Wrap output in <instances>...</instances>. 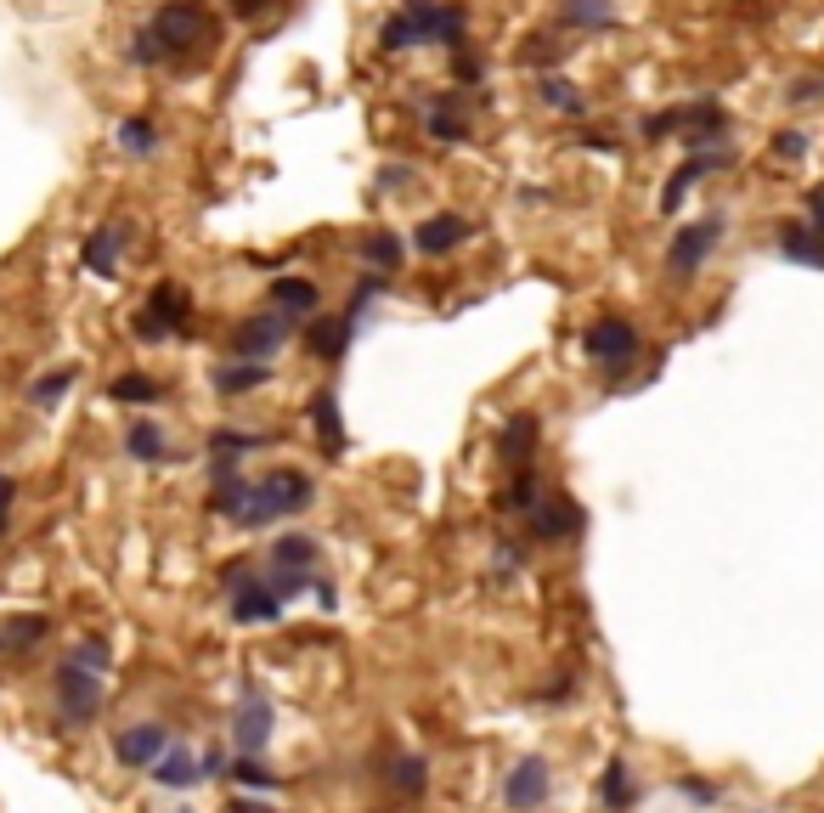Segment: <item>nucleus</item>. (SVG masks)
I'll list each match as a JSON object with an SVG mask.
<instances>
[{
    "label": "nucleus",
    "mask_w": 824,
    "mask_h": 813,
    "mask_svg": "<svg viewBox=\"0 0 824 813\" xmlns=\"http://www.w3.org/2000/svg\"><path fill=\"white\" fill-rule=\"evenodd\" d=\"M119 148H125L130 159H153V153H159V125H153V119H125V125H119Z\"/></svg>",
    "instance_id": "29"
},
{
    "label": "nucleus",
    "mask_w": 824,
    "mask_h": 813,
    "mask_svg": "<svg viewBox=\"0 0 824 813\" xmlns=\"http://www.w3.org/2000/svg\"><path fill=\"white\" fill-rule=\"evenodd\" d=\"M68 385H74V367H57V373H45V378H34V391H29V402H34V407H57V402L68 396Z\"/></svg>",
    "instance_id": "32"
},
{
    "label": "nucleus",
    "mask_w": 824,
    "mask_h": 813,
    "mask_svg": "<svg viewBox=\"0 0 824 813\" xmlns=\"http://www.w3.org/2000/svg\"><path fill=\"white\" fill-rule=\"evenodd\" d=\"M537 97H543L548 108L570 114V119H576V114H588V97H581V90H576L570 79H559V74H543V79H537Z\"/></svg>",
    "instance_id": "28"
},
{
    "label": "nucleus",
    "mask_w": 824,
    "mask_h": 813,
    "mask_svg": "<svg viewBox=\"0 0 824 813\" xmlns=\"http://www.w3.org/2000/svg\"><path fill=\"white\" fill-rule=\"evenodd\" d=\"M554 57H565V45H554V34H537L525 45V63H554Z\"/></svg>",
    "instance_id": "45"
},
{
    "label": "nucleus",
    "mask_w": 824,
    "mask_h": 813,
    "mask_svg": "<svg viewBox=\"0 0 824 813\" xmlns=\"http://www.w3.org/2000/svg\"><path fill=\"white\" fill-rule=\"evenodd\" d=\"M559 29H576V34L616 29V7L610 0H559Z\"/></svg>",
    "instance_id": "19"
},
{
    "label": "nucleus",
    "mask_w": 824,
    "mask_h": 813,
    "mask_svg": "<svg viewBox=\"0 0 824 813\" xmlns=\"http://www.w3.org/2000/svg\"><path fill=\"white\" fill-rule=\"evenodd\" d=\"M807 215H813V226L824 232V181H818L813 193H807Z\"/></svg>",
    "instance_id": "49"
},
{
    "label": "nucleus",
    "mask_w": 824,
    "mask_h": 813,
    "mask_svg": "<svg viewBox=\"0 0 824 813\" xmlns=\"http://www.w3.org/2000/svg\"><path fill=\"white\" fill-rule=\"evenodd\" d=\"M311 498H317V486H311L306 469H271V474H260V481H249V498H244V509H237V525L260 532V525H277L288 514L311 509Z\"/></svg>",
    "instance_id": "2"
},
{
    "label": "nucleus",
    "mask_w": 824,
    "mask_h": 813,
    "mask_svg": "<svg viewBox=\"0 0 824 813\" xmlns=\"http://www.w3.org/2000/svg\"><path fill=\"white\" fill-rule=\"evenodd\" d=\"M497 452H503L514 469H531V458H537V418H531V413L509 418V424H503V441H497Z\"/></svg>",
    "instance_id": "22"
},
{
    "label": "nucleus",
    "mask_w": 824,
    "mask_h": 813,
    "mask_svg": "<svg viewBox=\"0 0 824 813\" xmlns=\"http://www.w3.org/2000/svg\"><path fill=\"white\" fill-rule=\"evenodd\" d=\"M52 689H57V717H63L68 729L90 724V717L103 712V673H96V666H85V661H74V655L57 666Z\"/></svg>",
    "instance_id": "5"
},
{
    "label": "nucleus",
    "mask_w": 824,
    "mask_h": 813,
    "mask_svg": "<svg viewBox=\"0 0 824 813\" xmlns=\"http://www.w3.org/2000/svg\"><path fill=\"white\" fill-rule=\"evenodd\" d=\"M12 503H18V481L0 474V532H7V520H12Z\"/></svg>",
    "instance_id": "47"
},
{
    "label": "nucleus",
    "mask_w": 824,
    "mask_h": 813,
    "mask_svg": "<svg viewBox=\"0 0 824 813\" xmlns=\"http://www.w3.org/2000/svg\"><path fill=\"white\" fill-rule=\"evenodd\" d=\"M497 509H509V514H531V509H537V474L520 469V474H514V486L497 498Z\"/></svg>",
    "instance_id": "31"
},
{
    "label": "nucleus",
    "mask_w": 824,
    "mask_h": 813,
    "mask_svg": "<svg viewBox=\"0 0 824 813\" xmlns=\"http://www.w3.org/2000/svg\"><path fill=\"white\" fill-rule=\"evenodd\" d=\"M148 34L159 40L164 63H175V57H192L204 45H215V18L204 12V0H170V7L153 12Z\"/></svg>",
    "instance_id": "3"
},
{
    "label": "nucleus",
    "mask_w": 824,
    "mask_h": 813,
    "mask_svg": "<svg viewBox=\"0 0 824 813\" xmlns=\"http://www.w3.org/2000/svg\"><path fill=\"white\" fill-rule=\"evenodd\" d=\"M226 774H232V780H244V785H255V791H277V774L266 769L260 757H237V762H232Z\"/></svg>",
    "instance_id": "35"
},
{
    "label": "nucleus",
    "mask_w": 824,
    "mask_h": 813,
    "mask_svg": "<svg viewBox=\"0 0 824 813\" xmlns=\"http://www.w3.org/2000/svg\"><path fill=\"white\" fill-rule=\"evenodd\" d=\"M469 237H474V221L458 215V210H441V215H424V221L413 226V249H418L424 260H441V255L463 249Z\"/></svg>",
    "instance_id": "10"
},
{
    "label": "nucleus",
    "mask_w": 824,
    "mask_h": 813,
    "mask_svg": "<svg viewBox=\"0 0 824 813\" xmlns=\"http://www.w3.org/2000/svg\"><path fill=\"white\" fill-rule=\"evenodd\" d=\"M74 661L96 666V673H108V644L103 639H85V644H74Z\"/></svg>",
    "instance_id": "44"
},
{
    "label": "nucleus",
    "mask_w": 824,
    "mask_h": 813,
    "mask_svg": "<svg viewBox=\"0 0 824 813\" xmlns=\"http://www.w3.org/2000/svg\"><path fill=\"white\" fill-rule=\"evenodd\" d=\"M469 34V7L463 0H402V7L378 23V52H418V45H441L458 52Z\"/></svg>",
    "instance_id": "1"
},
{
    "label": "nucleus",
    "mask_w": 824,
    "mask_h": 813,
    "mask_svg": "<svg viewBox=\"0 0 824 813\" xmlns=\"http://www.w3.org/2000/svg\"><path fill=\"white\" fill-rule=\"evenodd\" d=\"M785 97H791L796 108H813V103L824 97V79H818V74H807V79H796V85L785 90Z\"/></svg>",
    "instance_id": "43"
},
{
    "label": "nucleus",
    "mask_w": 824,
    "mask_h": 813,
    "mask_svg": "<svg viewBox=\"0 0 824 813\" xmlns=\"http://www.w3.org/2000/svg\"><path fill=\"white\" fill-rule=\"evenodd\" d=\"M604 802H610V807H627V802H633V780H627V762H610V769H604Z\"/></svg>",
    "instance_id": "38"
},
{
    "label": "nucleus",
    "mask_w": 824,
    "mask_h": 813,
    "mask_svg": "<svg viewBox=\"0 0 824 813\" xmlns=\"http://www.w3.org/2000/svg\"><path fill=\"white\" fill-rule=\"evenodd\" d=\"M125 452H130L136 463H164V458H170V441H164V429H159L153 418H136V424L125 429Z\"/></svg>",
    "instance_id": "25"
},
{
    "label": "nucleus",
    "mask_w": 824,
    "mask_h": 813,
    "mask_svg": "<svg viewBox=\"0 0 824 813\" xmlns=\"http://www.w3.org/2000/svg\"><path fill=\"white\" fill-rule=\"evenodd\" d=\"M34 639H45V616H18V621H7V644H34Z\"/></svg>",
    "instance_id": "39"
},
{
    "label": "nucleus",
    "mask_w": 824,
    "mask_h": 813,
    "mask_svg": "<svg viewBox=\"0 0 824 813\" xmlns=\"http://www.w3.org/2000/svg\"><path fill=\"white\" fill-rule=\"evenodd\" d=\"M729 164H735V153H729V148H695V153H689L684 164L672 170V181L661 186V210L672 215L677 204L689 199V186H700V181H706L711 170H729Z\"/></svg>",
    "instance_id": "11"
},
{
    "label": "nucleus",
    "mask_w": 824,
    "mask_h": 813,
    "mask_svg": "<svg viewBox=\"0 0 824 813\" xmlns=\"http://www.w3.org/2000/svg\"><path fill=\"white\" fill-rule=\"evenodd\" d=\"M407 181H413V164H384L378 170V193H402Z\"/></svg>",
    "instance_id": "46"
},
{
    "label": "nucleus",
    "mask_w": 824,
    "mask_h": 813,
    "mask_svg": "<svg viewBox=\"0 0 824 813\" xmlns=\"http://www.w3.org/2000/svg\"><path fill=\"white\" fill-rule=\"evenodd\" d=\"M581 351H588V362L621 373V367L639 362V328L627 322V317H599L588 333H581Z\"/></svg>",
    "instance_id": "7"
},
{
    "label": "nucleus",
    "mask_w": 824,
    "mask_h": 813,
    "mask_svg": "<svg viewBox=\"0 0 824 813\" xmlns=\"http://www.w3.org/2000/svg\"><path fill=\"white\" fill-rule=\"evenodd\" d=\"M295 322L300 317H288V311H260V317H244V328L232 333V351L244 356V362H266V356H277L282 345H288V333H295Z\"/></svg>",
    "instance_id": "8"
},
{
    "label": "nucleus",
    "mask_w": 824,
    "mask_h": 813,
    "mask_svg": "<svg viewBox=\"0 0 824 813\" xmlns=\"http://www.w3.org/2000/svg\"><path fill=\"white\" fill-rule=\"evenodd\" d=\"M266 378H271L266 362H244V356H237V362H221V367H215V391H221V396H249V391L266 385Z\"/></svg>",
    "instance_id": "23"
},
{
    "label": "nucleus",
    "mask_w": 824,
    "mask_h": 813,
    "mask_svg": "<svg viewBox=\"0 0 824 813\" xmlns=\"http://www.w3.org/2000/svg\"><path fill=\"white\" fill-rule=\"evenodd\" d=\"M266 582H271V593L288 605V599H300V593L311 588V570H282V565H271V577H266Z\"/></svg>",
    "instance_id": "36"
},
{
    "label": "nucleus",
    "mask_w": 824,
    "mask_h": 813,
    "mask_svg": "<svg viewBox=\"0 0 824 813\" xmlns=\"http://www.w3.org/2000/svg\"><path fill=\"white\" fill-rule=\"evenodd\" d=\"M773 153H780V159H807V136L802 130H780V136H773Z\"/></svg>",
    "instance_id": "42"
},
{
    "label": "nucleus",
    "mask_w": 824,
    "mask_h": 813,
    "mask_svg": "<svg viewBox=\"0 0 824 813\" xmlns=\"http://www.w3.org/2000/svg\"><path fill=\"white\" fill-rule=\"evenodd\" d=\"M271 306L288 311V317H311L322 306V289H317L311 277H277L271 282Z\"/></svg>",
    "instance_id": "20"
},
{
    "label": "nucleus",
    "mask_w": 824,
    "mask_h": 813,
    "mask_svg": "<svg viewBox=\"0 0 824 813\" xmlns=\"http://www.w3.org/2000/svg\"><path fill=\"white\" fill-rule=\"evenodd\" d=\"M311 424H317V441H322L328 458L345 452V424H339V396H333V391H317V396H311Z\"/></svg>",
    "instance_id": "21"
},
{
    "label": "nucleus",
    "mask_w": 824,
    "mask_h": 813,
    "mask_svg": "<svg viewBox=\"0 0 824 813\" xmlns=\"http://www.w3.org/2000/svg\"><path fill=\"white\" fill-rule=\"evenodd\" d=\"M723 215H700V221H689V226H677L672 232V244H666V277H695L706 260H711V249L723 244Z\"/></svg>",
    "instance_id": "6"
},
{
    "label": "nucleus",
    "mask_w": 824,
    "mask_h": 813,
    "mask_svg": "<svg viewBox=\"0 0 824 813\" xmlns=\"http://www.w3.org/2000/svg\"><path fill=\"white\" fill-rule=\"evenodd\" d=\"M548 785H554V774H548V762H543V757H525V762H514V774H509V807H514V813L543 807Z\"/></svg>",
    "instance_id": "15"
},
{
    "label": "nucleus",
    "mask_w": 824,
    "mask_h": 813,
    "mask_svg": "<svg viewBox=\"0 0 824 813\" xmlns=\"http://www.w3.org/2000/svg\"><path fill=\"white\" fill-rule=\"evenodd\" d=\"M232 740H237L244 757L266 751V740H271V706L255 689H244V706H237V717H232Z\"/></svg>",
    "instance_id": "13"
},
{
    "label": "nucleus",
    "mask_w": 824,
    "mask_h": 813,
    "mask_svg": "<svg viewBox=\"0 0 824 813\" xmlns=\"http://www.w3.org/2000/svg\"><path fill=\"white\" fill-rule=\"evenodd\" d=\"M226 7H232L237 18H260L266 7H277V0H226Z\"/></svg>",
    "instance_id": "48"
},
{
    "label": "nucleus",
    "mask_w": 824,
    "mask_h": 813,
    "mask_svg": "<svg viewBox=\"0 0 824 813\" xmlns=\"http://www.w3.org/2000/svg\"><path fill=\"white\" fill-rule=\"evenodd\" d=\"M130 63H141V68H153V63H164V52H159V40H153L148 29H136V40H130Z\"/></svg>",
    "instance_id": "40"
},
{
    "label": "nucleus",
    "mask_w": 824,
    "mask_h": 813,
    "mask_svg": "<svg viewBox=\"0 0 824 813\" xmlns=\"http://www.w3.org/2000/svg\"><path fill=\"white\" fill-rule=\"evenodd\" d=\"M271 565H282V570H317V537H306V532L277 537L271 543Z\"/></svg>",
    "instance_id": "27"
},
{
    "label": "nucleus",
    "mask_w": 824,
    "mask_h": 813,
    "mask_svg": "<svg viewBox=\"0 0 824 813\" xmlns=\"http://www.w3.org/2000/svg\"><path fill=\"white\" fill-rule=\"evenodd\" d=\"M108 396H114V402H141V407H153V402L164 396V385H159V378H148V373H119L114 385H108Z\"/></svg>",
    "instance_id": "30"
},
{
    "label": "nucleus",
    "mask_w": 824,
    "mask_h": 813,
    "mask_svg": "<svg viewBox=\"0 0 824 813\" xmlns=\"http://www.w3.org/2000/svg\"><path fill=\"white\" fill-rule=\"evenodd\" d=\"M0 650H7V628H0Z\"/></svg>",
    "instance_id": "51"
},
{
    "label": "nucleus",
    "mask_w": 824,
    "mask_h": 813,
    "mask_svg": "<svg viewBox=\"0 0 824 813\" xmlns=\"http://www.w3.org/2000/svg\"><path fill=\"white\" fill-rule=\"evenodd\" d=\"M525 520H531V537H537V543H576V537H581V525H588L581 503H576V498H565V492L537 498V509H531Z\"/></svg>",
    "instance_id": "9"
},
{
    "label": "nucleus",
    "mask_w": 824,
    "mask_h": 813,
    "mask_svg": "<svg viewBox=\"0 0 824 813\" xmlns=\"http://www.w3.org/2000/svg\"><path fill=\"white\" fill-rule=\"evenodd\" d=\"M780 255L796 266H824V232L813 221H785L780 226Z\"/></svg>",
    "instance_id": "18"
},
{
    "label": "nucleus",
    "mask_w": 824,
    "mask_h": 813,
    "mask_svg": "<svg viewBox=\"0 0 824 813\" xmlns=\"http://www.w3.org/2000/svg\"><path fill=\"white\" fill-rule=\"evenodd\" d=\"M424 130L441 141V148H458V141H469V136H474L469 103L458 97V90H441V97H429V108H424Z\"/></svg>",
    "instance_id": "12"
},
{
    "label": "nucleus",
    "mask_w": 824,
    "mask_h": 813,
    "mask_svg": "<svg viewBox=\"0 0 824 813\" xmlns=\"http://www.w3.org/2000/svg\"><path fill=\"white\" fill-rule=\"evenodd\" d=\"M356 255L373 266V271H402V260H407V249H402V237L390 232V226H378V232H367L362 244H356Z\"/></svg>",
    "instance_id": "24"
},
{
    "label": "nucleus",
    "mask_w": 824,
    "mask_h": 813,
    "mask_svg": "<svg viewBox=\"0 0 824 813\" xmlns=\"http://www.w3.org/2000/svg\"><path fill=\"white\" fill-rule=\"evenodd\" d=\"M390 785L402 796H418L429 785V769H424V757H396V769H390Z\"/></svg>",
    "instance_id": "33"
},
{
    "label": "nucleus",
    "mask_w": 824,
    "mask_h": 813,
    "mask_svg": "<svg viewBox=\"0 0 824 813\" xmlns=\"http://www.w3.org/2000/svg\"><path fill=\"white\" fill-rule=\"evenodd\" d=\"M677 130H684V103H677V108H661V114H650V119L639 125L644 141H672Z\"/></svg>",
    "instance_id": "34"
},
{
    "label": "nucleus",
    "mask_w": 824,
    "mask_h": 813,
    "mask_svg": "<svg viewBox=\"0 0 824 813\" xmlns=\"http://www.w3.org/2000/svg\"><path fill=\"white\" fill-rule=\"evenodd\" d=\"M125 244H130V226H125V221L96 226V232L85 237V271H96V277H114V271H119V255H125Z\"/></svg>",
    "instance_id": "16"
},
{
    "label": "nucleus",
    "mask_w": 824,
    "mask_h": 813,
    "mask_svg": "<svg viewBox=\"0 0 824 813\" xmlns=\"http://www.w3.org/2000/svg\"><path fill=\"white\" fill-rule=\"evenodd\" d=\"M164 746H170L164 724H136V729H125L114 740V757L125 762V769H153V762L164 757Z\"/></svg>",
    "instance_id": "14"
},
{
    "label": "nucleus",
    "mask_w": 824,
    "mask_h": 813,
    "mask_svg": "<svg viewBox=\"0 0 824 813\" xmlns=\"http://www.w3.org/2000/svg\"><path fill=\"white\" fill-rule=\"evenodd\" d=\"M136 340L141 345H164V340H175V333H186L192 328V300H186V289L181 282H159V289L148 295V306L136 311Z\"/></svg>",
    "instance_id": "4"
},
{
    "label": "nucleus",
    "mask_w": 824,
    "mask_h": 813,
    "mask_svg": "<svg viewBox=\"0 0 824 813\" xmlns=\"http://www.w3.org/2000/svg\"><path fill=\"white\" fill-rule=\"evenodd\" d=\"M232 813H277V807H271V802H255V796H237Z\"/></svg>",
    "instance_id": "50"
},
{
    "label": "nucleus",
    "mask_w": 824,
    "mask_h": 813,
    "mask_svg": "<svg viewBox=\"0 0 824 813\" xmlns=\"http://www.w3.org/2000/svg\"><path fill=\"white\" fill-rule=\"evenodd\" d=\"M452 74H458L463 85H480V79H486V63H480L474 52H463V45H458V52H452Z\"/></svg>",
    "instance_id": "41"
},
{
    "label": "nucleus",
    "mask_w": 824,
    "mask_h": 813,
    "mask_svg": "<svg viewBox=\"0 0 824 813\" xmlns=\"http://www.w3.org/2000/svg\"><path fill=\"white\" fill-rule=\"evenodd\" d=\"M210 447H215V463H237L244 452H255V447H260V436H237V429H221V436H215Z\"/></svg>",
    "instance_id": "37"
},
{
    "label": "nucleus",
    "mask_w": 824,
    "mask_h": 813,
    "mask_svg": "<svg viewBox=\"0 0 824 813\" xmlns=\"http://www.w3.org/2000/svg\"><path fill=\"white\" fill-rule=\"evenodd\" d=\"M232 616L237 621H277L282 599L271 593V582H255L249 570H244V588H232Z\"/></svg>",
    "instance_id": "17"
},
{
    "label": "nucleus",
    "mask_w": 824,
    "mask_h": 813,
    "mask_svg": "<svg viewBox=\"0 0 824 813\" xmlns=\"http://www.w3.org/2000/svg\"><path fill=\"white\" fill-rule=\"evenodd\" d=\"M153 780H159V785H170V791H186V785H199V780H204V769L192 762V751L164 746V757L153 762Z\"/></svg>",
    "instance_id": "26"
}]
</instances>
